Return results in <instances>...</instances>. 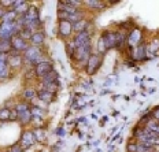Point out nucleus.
Segmentation results:
<instances>
[{
    "label": "nucleus",
    "mask_w": 159,
    "mask_h": 152,
    "mask_svg": "<svg viewBox=\"0 0 159 152\" xmlns=\"http://www.w3.org/2000/svg\"><path fill=\"white\" fill-rule=\"evenodd\" d=\"M41 49H40V47H33V45H30L26 51L24 52V62H26V63L29 65H37L41 62Z\"/></svg>",
    "instance_id": "obj_1"
},
{
    "label": "nucleus",
    "mask_w": 159,
    "mask_h": 152,
    "mask_svg": "<svg viewBox=\"0 0 159 152\" xmlns=\"http://www.w3.org/2000/svg\"><path fill=\"white\" fill-rule=\"evenodd\" d=\"M15 112H16V119H19V122L24 125H28L33 119L28 103H18L15 107Z\"/></svg>",
    "instance_id": "obj_2"
},
{
    "label": "nucleus",
    "mask_w": 159,
    "mask_h": 152,
    "mask_svg": "<svg viewBox=\"0 0 159 152\" xmlns=\"http://www.w3.org/2000/svg\"><path fill=\"white\" fill-rule=\"evenodd\" d=\"M15 34H18V29H16L15 22H2L0 24V40H11Z\"/></svg>",
    "instance_id": "obj_3"
},
{
    "label": "nucleus",
    "mask_w": 159,
    "mask_h": 152,
    "mask_svg": "<svg viewBox=\"0 0 159 152\" xmlns=\"http://www.w3.org/2000/svg\"><path fill=\"white\" fill-rule=\"evenodd\" d=\"M102 62H103V56L100 54H92L91 58L88 59L87 65H85V70H87V73L89 75L95 74V73L100 69Z\"/></svg>",
    "instance_id": "obj_4"
},
{
    "label": "nucleus",
    "mask_w": 159,
    "mask_h": 152,
    "mask_svg": "<svg viewBox=\"0 0 159 152\" xmlns=\"http://www.w3.org/2000/svg\"><path fill=\"white\" fill-rule=\"evenodd\" d=\"M91 55H92V45L87 44V45H84V47L75 48V52H74V56H73V58H74L77 62H82L84 65H87V62H88V59L91 58Z\"/></svg>",
    "instance_id": "obj_5"
},
{
    "label": "nucleus",
    "mask_w": 159,
    "mask_h": 152,
    "mask_svg": "<svg viewBox=\"0 0 159 152\" xmlns=\"http://www.w3.org/2000/svg\"><path fill=\"white\" fill-rule=\"evenodd\" d=\"M91 37H92L91 30H85V32L77 33L75 37L73 38V42H74L75 48L84 47V45H87V44H91Z\"/></svg>",
    "instance_id": "obj_6"
},
{
    "label": "nucleus",
    "mask_w": 159,
    "mask_h": 152,
    "mask_svg": "<svg viewBox=\"0 0 159 152\" xmlns=\"http://www.w3.org/2000/svg\"><path fill=\"white\" fill-rule=\"evenodd\" d=\"M52 70H54V67H52V63L49 60H41L40 63L34 66L36 77H39V78H43L44 75H47L48 73Z\"/></svg>",
    "instance_id": "obj_7"
},
{
    "label": "nucleus",
    "mask_w": 159,
    "mask_h": 152,
    "mask_svg": "<svg viewBox=\"0 0 159 152\" xmlns=\"http://www.w3.org/2000/svg\"><path fill=\"white\" fill-rule=\"evenodd\" d=\"M7 63L10 69H19L24 63V56L19 52L11 51V54L7 55Z\"/></svg>",
    "instance_id": "obj_8"
},
{
    "label": "nucleus",
    "mask_w": 159,
    "mask_h": 152,
    "mask_svg": "<svg viewBox=\"0 0 159 152\" xmlns=\"http://www.w3.org/2000/svg\"><path fill=\"white\" fill-rule=\"evenodd\" d=\"M10 41H11L12 51H15V52H25L26 49L29 48L28 41L24 40V38H22L21 36H18V34H15Z\"/></svg>",
    "instance_id": "obj_9"
},
{
    "label": "nucleus",
    "mask_w": 159,
    "mask_h": 152,
    "mask_svg": "<svg viewBox=\"0 0 159 152\" xmlns=\"http://www.w3.org/2000/svg\"><path fill=\"white\" fill-rule=\"evenodd\" d=\"M58 32L62 37H70L73 33V24L67 21H59L58 22Z\"/></svg>",
    "instance_id": "obj_10"
},
{
    "label": "nucleus",
    "mask_w": 159,
    "mask_h": 152,
    "mask_svg": "<svg viewBox=\"0 0 159 152\" xmlns=\"http://www.w3.org/2000/svg\"><path fill=\"white\" fill-rule=\"evenodd\" d=\"M29 7H30V6H29L26 2H24V0H15V2L12 3L11 10H14V11H15L19 16H22V15L26 14V11L29 10Z\"/></svg>",
    "instance_id": "obj_11"
},
{
    "label": "nucleus",
    "mask_w": 159,
    "mask_h": 152,
    "mask_svg": "<svg viewBox=\"0 0 159 152\" xmlns=\"http://www.w3.org/2000/svg\"><path fill=\"white\" fill-rule=\"evenodd\" d=\"M10 77V67L7 63V55H0V80Z\"/></svg>",
    "instance_id": "obj_12"
},
{
    "label": "nucleus",
    "mask_w": 159,
    "mask_h": 152,
    "mask_svg": "<svg viewBox=\"0 0 159 152\" xmlns=\"http://www.w3.org/2000/svg\"><path fill=\"white\" fill-rule=\"evenodd\" d=\"M37 97H39V100L43 101V103L49 104L55 100V93H51V92L45 91V89H40L37 92Z\"/></svg>",
    "instance_id": "obj_13"
},
{
    "label": "nucleus",
    "mask_w": 159,
    "mask_h": 152,
    "mask_svg": "<svg viewBox=\"0 0 159 152\" xmlns=\"http://www.w3.org/2000/svg\"><path fill=\"white\" fill-rule=\"evenodd\" d=\"M59 81V77H58V73L55 70L49 71L47 75H44V77L41 78V84L43 85H48V84H55V82Z\"/></svg>",
    "instance_id": "obj_14"
},
{
    "label": "nucleus",
    "mask_w": 159,
    "mask_h": 152,
    "mask_svg": "<svg viewBox=\"0 0 159 152\" xmlns=\"http://www.w3.org/2000/svg\"><path fill=\"white\" fill-rule=\"evenodd\" d=\"M44 41H45V36H44V33L43 32L33 33V36L30 38V42H32L33 47H40V45L44 44Z\"/></svg>",
    "instance_id": "obj_15"
},
{
    "label": "nucleus",
    "mask_w": 159,
    "mask_h": 152,
    "mask_svg": "<svg viewBox=\"0 0 159 152\" xmlns=\"http://www.w3.org/2000/svg\"><path fill=\"white\" fill-rule=\"evenodd\" d=\"M145 127L150 129L151 132H154L159 137V122L155 118H145Z\"/></svg>",
    "instance_id": "obj_16"
},
{
    "label": "nucleus",
    "mask_w": 159,
    "mask_h": 152,
    "mask_svg": "<svg viewBox=\"0 0 159 152\" xmlns=\"http://www.w3.org/2000/svg\"><path fill=\"white\" fill-rule=\"evenodd\" d=\"M33 143H34V134H33L32 132H25L24 136H22V140H21L22 148H29Z\"/></svg>",
    "instance_id": "obj_17"
},
{
    "label": "nucleus",
    "mask_w": 159,
    "mask_h": 152,
    "mask_svg": "<svg viewBox=\"0 0 159 152\" xmlns=\"http://www.w3.org/2000/svg\"><path fill=\"white\" fill-rule=\"evenodd\" d=\"M88 25H89V22H88L85 18H82L81 21H78V22H75V24H73V32L81 33V32L88 30Z\"/></svg>",
    "instance_id": "obj_18"
},
{
    "label": "nucleus",
    "mask_w": 159,
    "mask_h": 152,
    "mask_svg": "<svg viewBox=\"0 0 159 152\" xmlns=\"http://www.w3.org/2000/svg\"><path fill=\"white\" fill-rule=\"evenodd\" d=\"M16 18H18V14H16L14 10H6V12L2 16V22L10 24V22H15Z\"/></svg>",
    "instance_id": "obj_19"
},
{
    "label": "nucleus",
    "mask_w": 159,
    "mask_h": 152,
    "mask_svg": "<svg viewBox=\"0 0 159 152\" xmlns=\"http://www.w3.org/2000/svg\"><path fill=\"white\" fill-rule=\"evenodd\" d=\"M12 47L10 40H0V55H8L11 54Z\"/></svg>",
    "instance_id": "obj_20"
},
{
    "label": "nucleus",
    "mask_w": 159,
    "mask_h": 152,
    "mask_svg": "<svg viewBox=\"0 0 159 152\" xmlns=\"http://www.w3.org/2000/svg\"><path fill=\"white\" fill-rule=\"evenodd\" d=\"M145 55H147V47H145L144 44H140L137 48H136V52H134V59H137V60H143L145 59Z\"/></svg>",
    "instance_id": "obj_21"
},
{
    "label": "nucleus",
    "mask_w": 159,
    "mask_h": 152,
    "mask_svg": "<svg viewBox=\"0 0 159 152\" xmlns=\"http://www.w3.org/2000/svg\"><path fill=\"white\" fill-rule=\"evenodd\" d=\"M12 119V110L8 107H2L0 108V121H8Z\"/></svg>",
    "instance_id": "obj_22"
},
{
    "label": "nucleus",
    "mask_w": 159,
    "mask_h": 152,
    "mask_svg": "<svg viewBox=\"0 0 159 152\" xmlns=\"http://www.w3.org/2000/svg\"><path fill=\"white\" fill-rule=\"evenodd\" d=\"M30 112H32V117H33V119H36V118H44V115H45V111L43 110L41 107H37V105H34V107H32L30 108Z\"/></svg>",
    "instance_id": "obj_23"
},
{
    "label": "nucleus",
    "mask_w": 159,
    "mask_h": 152,
    "mask_svg": "<svg viewBox=\"0 0 159 152\" xmlns=\"http://www.w3.org/2000/svg\"><path fill=\"white\" fill-rule=\"evenodd\" d=\"M22 96H24L25 100L30 101V100H33V99L37 97V92H36L34 89H32V88H28V89H25V91H24Z\"/></svg>",
    "instance_id": "obj_24"
},
{
    "label": "nucleus",
    "mask_w": 159,
    "mask_h": 152,
    "mask_svg": "<svg viewBox=\"0 0 159 152\" xmlns=\"http://www.w3.org/2000/svg\"><path fill=\"white\" fill-rule=\"evenodd\" d=\"M84 3L88 6V7H91L93 10H102L104 7V4L102 2H99V0H88V2H84Z\"/></svg>",
    "instance_id": "obj_25"
},
{
    "label": "nucleus",
    "mask_w": 159,
    "mask_h": 152,
    "mask_svg": "<svg viewBox=\"0 0 159 152\" xmlns=\"http://www.w3.org/2000/svg\"><path fill=\"white\" fill-rule=\"evenodd\" d=\"M18 36H21V37L24 38V40H26V41H28V40H30V38H32L33 33H32L30 30H29L28 28H24V29H22L21 32L18 33Z\"/></svg>",
    "instance_id": "obj_26"
},
{
    "label": "nucleus",
    "mask_w": 159,
    "mask_h": 152,
    "mask_svg": "<svg viewBox=\"0 0 159 152\" xmlns=\"http://www.w3.org/2000/svg\"><path fill=\"white\" fill-rule=\"evenodd\" d=\"M140 37H141L140 30H133V32L130 33V36H129V38H128L129 44L133 45V40H140Z\"/></svg>",
    "instance_id": "obj_27"
},
{
    "label": "nucleus",
    "mask_w": 159,
    "mask_h": 152,
    "mask_svg": "<svg viewBox=\"0 0 159 152\" xmlns=\"http://www.w3.org/2000/svg\"><path fill=\"white\" fill-rule=\"evenodd\" d=\"M66 51H67V56H70L73 58L74 56V52H75V45L73 41H69L67 44H66Z\"/></svg>",
    "instance_id": "obj_28"
},
{
    "label": "nucleus",
    "mask_w": 159,
    "mask_h": 152,
    "mask_svg": "<svg viewBox=\"0 0 159 152\" xmlns=\"http://www.w3.org/2000/svg\"><path fill=\"white\" fill-rule=\"evenodd\" d=\"M12 3L14 2H11V0H4V2H0V6H2V7H10V10H11Z\"/></svg>",
    "instance_id": "obj_29"
},
{
    "label": "nucleus",
    "mask_w": 159,
    "mask_h": 152,
    "mask_svg": "<svg viewBox=\"0 0 159 152\" xmlns=\"http://www.w3.org/2000/svg\"><path fill=\"white\" fill-rule=\"evenodd\" d=\"M11 152H22V147H18V145H16V147H14L11 150Z\"/></svg>",
    "instance_id": "obj_30"
},
{
    "label": "nucleus",
    "mask_w": 159,
    "mask_h": 152,
    "mask_svg": "<svg viewBox=\"0 0 159 152\" xmlns=\"http://www.w3.org/2000/svg\"><path fill=\"white\" fill-rule=\"evenodd\" d=\"M6 12V10L3 8V7H0V19H2V16H3V14Z\"/></svg>",
    "instance_id": "obj_31"
}]
</instances>
